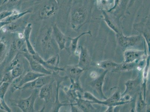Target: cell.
<instances>
[{
	"label": "cell",
	"mask_w": 150,
	"mask_h": 112,
	"mask_svg": "<svg viewBox=\"0 0 150 112\" xmlns=\"http://www.w3.org/2000/svg\"><path fill=\"white\" fill-rule=\"evenodd\" d=\"M92 4L88 0H79L70 12V24L73 30H79L90 21Z\"/></svg>",
	"instance_id": "1"
},
{
	"label": "cell",
	"mask_w": 150,
	"mask_h": 112,
	"mask_svg": "<svg viewBox=\"0 0 150 112\" xmlns=\"http://www.w3.org/2000/svg\"><path fill=\"white\" fill-rule=\"evenodd\" d=\"M39 44L43 54L42 58L45 60L58 54V50H59L53 36L52 27H46L42 30L39 37Z\"/></svg>",
	"instance_id": "2"
},
{
	"label": "cell",
	"mask_w": 150,
	"mask_h": 112,
	"mask_svg": "<svg viewBox=\"0 0 150 112\" xmlns=\"http://www.w3.org/2000/svg\"><path fill=\"white\" fill-rule=\"evenodd\" d=\"M83 97L92 103H97L108 106H113L115 107L126 103L125 102L120 101L121 94L119 91H116L110 98L105 99L104 101H100L91 92L88 91L84 92Z\"/></svg>",
	"instance_id": "3"
},
{
	"label": "cell",
	"mask_w": 150,
	"mask_h": 112,
	"mask_svg": "<svg viewBox=\"0 0 150 112\" xmlns=\"http://www.w3.org/2000/svg\"><path fill=\"white\" fill-rule=\"evenodd\" d=\"M39 89L33 90L30 95L25 99H21L16 102V106L23 112H35V103L39 96Z\"/></svg>",
	"instance_id": "4"
},
{
	"label": "cell",
	"mask_w": 150,
	"mask_h": 112,
	"mask_svg": "<svg viewBox=\"0 0 150 112\" xmlns=\"http://www.w3.org/2000/svg\"><path fill=\"white\" fill-rule=\"evenodd\" d=\"M21 51V54L28 61L33 71L45 75L53 74L54 72L46 69L41 64L34 59L32 55L27 51V48L23 49Z\"/></svg>",
	"instance_id": "5"
},
{
	"label": "cell",
	"mask_w": 150,
	"mask_h": 112,
	"mask_svg": "<svg viewBox=\"0 0 150 112\" xmlns=\"http://www.w3.org/2000/svg\"><path fill=\"white\" fill-rule=\"evenodd\" d=\"M116 35L118 45L123 48L136 45L141 41L142 39L141 35L125 36L122 33V31L116 34Z\"/></svg>",
	"instance_id": "6"
},
{
	"label": "cell",
	"mask_w": 150,
	"mask_h": 112,
	"mask_svg": "<svg viewBox=\"0 0 150 112\" xmlns=\"http://www.w3.org/2000/svg\"><path fill=\"white\" fill-rule=\"evenodd\" d=\"M52 75H45L35 79L29 83H26L20 87L19 90L40 89L45 84L51 82L54 79Z\"/></svg>",
	"instance_id": "7"
},
{
	"label": "cell",
	"mask_w": 150,
	"mask_h": 112,
	"mask_svg": "<svg viewBox=\"0 0 150 112\" xmlns=\"http://www.w3.org/2000/svg\"><path fill=\"white\" fill-rule=\"evenodd\" d=\"M129 1V0H115L114 7L107 13L116 18L120 20L125 16V12H127Z\"/></svg>",
	"instance_id": "8"
},
{
	"label": "cell",
	"mask_w": 150,
	"mask_h": 112,
	"mask_svg": "<svg viewBox=\"0 0 150 112\" xmlns=\"http://www.w3.org/2000/svg\"><path fill=\"white\" fill-rule=\"evenodd\" d=\"M58 4L55 0H50L39 11V17L42 19H48L54 16L58 11Z\"/></svg>",
	"instance_id": "9"
},
{
	"label": "cell",
	"mask_w": 150,
	"mask_h": 112,
	"mask_svg": "<svg viewBox=\"0 0 150 112\" xmlns=\"http://www.w3.org/2000/svg\"><path fill=\"white\" fill-rule=\"evenodd\" d=\"M103 17L96 18L98 20H103L107 24L108 26L115 33H118L122 31L121 28L120 20H118L113 17L110 13L105 11H102Z\"/></svg>",
	"instance_id": "10"
},
{
	"label": "cell",
	"mask_w": 150,
	"mask_h": 112,
	"mask_svg": "<svg viewBox=\"0 0 150 112\" xmlns=\"http://www.w3.org/2000/svg\"><path fill=\"white\" fill-rule=\"evenodd\" d=\"M134 28L141 33L142 36L146 40L148 46V50L150 48V21L149 17H145L141 21L135 24Z\"/></svg>",
	"instance_id": "11"
},
{
	"label": "cell",
	"mask_w": 150,
	"mask_h": 112,
	"mask_svg": "<svg viewBox=\"0 0 150 112\" xmlns=\"http://www.w3.org/2000/svg\"><path fill=\"white\" fill-rule=\"evenodd\" d=\"M52 27L53 36L59 50H62L66 48V43L67 41L69 40V37L67 36L63 33L56 24H54Z\"/></svg>",
	"instance_id": "12"
},
{
	"label": "cell",
	"mask_w": 150,
	"mask_h": 112,
	"mask_svg": "<svg viewBox=\"0 0 150 112\" xmlns=\"http://www.w3.org/2000/svg\"><path fill=\"white\" fill-rule=\"evenodd\" d=\"M45 75H47L37 73L33 71L27 72L24 76H21V77L17 79L18 81L16 83V85L13 86V89L14 91L19 90L20 87L26 83L33 81L38 78Z\"/></svg>",
	"instance_id": "13"
},
{
	"label": "cell",
	"mask_w": 150,
	"mask_h": 112,
	"mask_svg": "<svg viewBox=\"0 0 150 112\" xmlns=\"http://www.w3.org/2000/svg\"><path fill=\"white\" fill-rule=\"evenodd\" d=\"M58 72H54L53 74L54 76V79L57 81V89H56V98L54 101V105H53L51 111L54 112H58L59 111L60 109L62 106H69V104H64L61 103L60 102L59 99V89L60 87V85L63 82L65 81L69 78L68 76H64V77H61L58 74Z\"/></svg>",
	"instance_id": "14"
},
{
	"label": "cell",
	"mask_w": 150,
	"mask_h": 112,
	"mask_svg": "<svg viewBox=\"0 0 150 112\" xmlns=\"http://www.w3.org/2000/svg\"><path fill=\"white\" fill-rule=\"evenodd\" d=\"M145 55L144 50H128L124 53V62L127 63L137 62L143 59Z\"/></svg>",
	"instance_id": "15"
},
{
	"label": "cell",
	"mask_w": 150,
	"mask_h": 112,
	"mask_svg": "<svg viewBox=\"0 0 150 112\" xmlns=\"http://www.w3.org/2000/svg\"><path fill=\"white\" fill-rule=\"evenodd\" d=\"M65 72L68 77L70 79L71 82H79L84 69L77 65H68L64 67Z\"/></svg>",
	"instance_id": "16"
},
{
	"label": "cell",
	"mask_w": 150,
	"mask_h": 112,
	"mask_svg": "<svg viewBox=\"0 0 150 112\" xmlns=\"http://www.w3.org/2000/svg\"><path fill=\"white\" fill-rule=\"evenodd\" d=\"M108 72V70H105L100 76H98L91 83V86L95 90L99 96L104 100L106 99L107 98L103 94L102 88L105 77Z\"/></svg>",
	"instance_id": "17"
},
{
	"label": "cell",
	"mask_w": 150,
	"mask_h": 112,
	"mask_svg": "<svg viewBox=\"0 0 150 112\" xmlns=\"http://www.w3.org/2000/svg\"><path fill=\"white\" fill-rule=\"evenodd\" d=\"M79 58L77 66L86 70L88 69L91 65V58L89 51L86 48L80 46Z\"/></svg>",
	"instance_id": "18"
},
{
	"label": "cell",
	"mask_w": 150,
	"mask_h": 112,
	"mask_svg": "<svg viewBox=\"0 0 150 112\" xmlns=\"http://www.w3.org/2000/svg\"><path fill=\"white\" fill-rule=\"evenodd\" d=\"M55 81L54 78L50 83L45 84L39 89V96L41 99L45 102L50 101L53 93V83Z\"/></svg>",
	"instance_id": "19"
},
{
	"label": "cell",
	"mask_w": 150,
	"mask_h": 112,
	"mask_svg": "<svg viewBox=\"0 0 150 112\" xmlns=\"http://www.w3.org/2000/svg\"><path fill=\"white\" fill-rule=\"evenodd\" d=\"M32 29V24L31 23H28L24 28L23 33L24 35V39L26 45L27 51L31 55H33L36 54L37 52L30 41V37Z\"/></svg>",
	"instance_id": "20"
},
{
	"label": "cell",
	"mask_w": 150,
	"mask_h": 112,
	"mask_svg": "<svg viewBox=\"0 0 150 112\" xmlns=\"http://www.w3.org/2000/svg\"><path fill=\"white\" fill-rule=\"evenodd\" d=\"M76 103H73L80 109V110L84 112H98V110L95 108L89 101L84 100L81 98H78L75 101Z\"/></svg>",
	"instance_id": "21"
},
{
	"label": "cell",
	"mask_w": 150,
	"mask_h": 112,
	"mask_svg": "<svg viewBox=\"0 0 150 112\" xmlns=\"http://www.w3.org/2000/svg\"><path fill=\"white\" fill-rule=\"evenodd\" d=\"M11 83L3 82L0 85V101L4 110L8 112H12V110L5 102L4 97L5 94L11 84Z\"/></svg>",
	"instance_id": "22"
},
{
	"label": "cell",
	"mask_w": 150,
	"mask_h": 112,
	"mask_svg": "<svg viewBox=\"0 0 150 112\" xmlns=\"http://www.w3.org/2000/svg\"><path fill=\"white\" fill-rule=\"evenodd\" d=\"M140 78L139 77L135 79L128 80L125 84V91L123 94H121V96H123L127 94H129L135 90L140 84Z\"/></svg>",
	"instance_id": "23"
},
{
	"label": "cell",
	"mask_w": 150,
	"mask_h": 112,
	"mask_svg": "<svg viewBox=\"0 0 150 112\" xmlns=\"http://www.w3.org/2000/svg\"><path fill=\"white\" fill-rule=\"evenodd\" d=\"M138 65V63L137 62L127 63L124 62L118 64V65L111 71L113 72H128L135 69Z\"/></svg>",
	"instance_id": "24"
},
{
	"label": "cell",
	"mask_w": 150,
	"mask_h": 112,
	"mask_svg": "<svg viewBox=\"0 0 150 112\" xmlns=\"http://www.w3.org/2000/svg\"><path fill=\"white\" fill-rule=\"evenodd\" d=\"M96 2L98 9L108 12L114 7L115 0H96Z\"/></svg>",
	"instance_id": "25"
},
{
	"label": "cell",
	"mask_w": 150,
	"mask_h": 112,
	"mask_svg": "<svg viewBox=\"0 0 150 112\" xmlns=\"http://www.w3.org/2000/svg\"><path fill=\"white\" fill-rule=\"evenodd\" d=\"M118 65V63L110 60H106L105 61H98L96 63V66L98 68L109 71L110 70H112Z\"/></svg>",
	"instance_id": "26"
},
{
	"label": "cell",
	"mask_w": 150,
	"mask_h": 112,
	"mask_svg": "<svg viewBox=\"0 0 150 112\" xmlns=\"http://www.w3.org/2000/svg\"><path fill=\"white\" fill-rule=\"evenodd\" d=\"M88 35L90 36H92V33H91V31H87V32H84L82 33L79 35L77 37L74 38H69V40H71V51L73 54H76V51H77L78 43L79 40L80 38L83 36L84 35Z\"/></svg>",
	"instance_id": "27"
},
{
	"label": "cell",
	"mask_w": 150,
	"mask_h": 112,
	"mask_svg": "<svg viewBox=\"0 0 150 112\" xmlns=\"http://www.w3.org/2000/svg\"><path fill=\"white\" fill-rule=\"evenodd\" d=\"M146 60V65L144 69L143 74V87L144 90V100H145L146 84L147 80H148L149 72V69L150 57L149 55L148 56V58H147Z\"/></svg>",
	"instance_id": "28"
},
{
	"label": "cell",
	"mask_w": 150,
	"mask_h": 112,
	"mask_svg": "<svg viewBox=\"0 0 150 112\" xmlns=\"http://www.w3.org/2000/svg\"><path fill=\"white\" fill-rule=\"evenodd\" d=\"M23 72H24V69L21 64L8 72H9L10 73L11 77L13 82L15 79L18 78L22 76Z\"/></svg>",
	"instance_id": "29"
},
{
	"label": "cell",
	"mask_w": 150,
	"mask_h": 112,
	"mask_svg": "<svg viewBox=\"0 0 150 112\" xmlns=\"http://www.w3.org/2000/svg\"><path fill=\"white\" fill-rule=\"evenodd\" d=\"M31 13V11L30 10L25 11H24L21 12V13L17 12V13H13L11 16H9L7 18L5 19L4 20L8 22L9 23L17 21L19 19L23 17V16Z\"/></svg>",
	"instance_id": "30"
},
{
	"label": "cell",
	"mask_w": 150,
	"mask_h": 112,
	"mask_svg": "<svg viewBox=\"0 0 150 112\" xmlns=\"http://www.w3.org/2000/svg\"><path fill=\"white\" fill-rule=\"evenodd\" d=\"M145 101V100H144V98L143 97L142 93L141 91L140 93L136 102V112H142L144 110V108L146 106V103Z\"/></svg>",
	"instance_id": "31"
},
{
	"label": "cell",
	"mask_w": 150,
	"mask_h": 112,
	"mask_svg": "<svg viewBox=\"0 0 150 112\" xmlns=\"http://www.w3.org/2000/svg\"><path fill=\"white\" fill-rule=\"evenodd\" d=\"M5 26H6V27L4 28L5 31L13 32L17 31L20 28V24L17 21H16L9 23Z\"/></svg>",
	"instance_id": "32"
},
{
	"label": "cell",
	"mask_w": 150,
	"mask_h": 112,
	"mask_svg": "<svg viewBox=\"0 0 150 112\" xmlns=\"http://www.w3.org/2000/svg\"><path fill=\"white\" fill-rule=\"evenodd\" d=\"M16 11H3L0 12V21L4 20L12 15L17 13Z\"/></svg>",
	"instance_id": "33"
},
{
	"label": "cell",
	"mask_w": 150,
	"mask_h": 112,
	"mask_svg": "<svg viewBox=\"0 0 150 112\" xmlns=\"http://www.w3.org/2000/svg\"><path fill=\"white\" fill-rule=\"evenodd\" d=\"M6 50V45L2 42H0V62L2 60Z\"/></svg>",
	"instance_id": "34"
},
{
	"label": "cell",
	"mask_w": 150,
	"mask_h": 112,
	"mask_svg": "<svg viewBox=\"0 0 150 112\" xmlns=\"http://www.w3.org/2000/svg\"><path fill=\"white\" fill-rule=\"evenodd\" d=\"M9 23L8 22L5 21L4 20H2V21H0V30L2 28H3L4 27L9 24Z\"/></svg>",
	"instance_id": "35"
},
{
	"label": "cell",
	"mask_w": 150,
	"mask_h": 112,
	"mask_svg": "<svg viewBox=\"0 0 150 112\" xmlns=\"http://www.w3.org/2000/svg\"><path fill=\"white\" fill-rule=\"evenodd\" d=\"M135 1L136 0H129L127 8V12L128 13H129V11H128V10H129V9L134 4Z\"/></svg>",
	"instance_id": "36"
},
{
	"label": "cell",
	"mask_w": 150,
	"mask_h": 112,
	"mask_svg": "<svg viewBox=\"0 0 150 112\" xmlns=\"http://www.w3.org/2000/svg\"><path fill=\"white\" fill-rule=\"evenodd\" d=\"M90 76H91V77L92 78L95 79H96V78L98 76L97 73L95 72H92V73H91Z\"/></svg>",
	"instance_id": "37"
},
{
	"label": "cell",
	"mask_w": 150,
	"mask_h": 112,
	"mask_svg": "<svg viewBox=\"0 0 150 112\" xmlns=\"http://www.w3.org/2000/svg\"><path fill=\"white\" fill-rule=\"evenodd\" d=\"M8 1L9 2L13 3L17 2L18 1V0H8Z\"/></svg>",
	"instance_id": "38"
},
{
	"label": "cell",
	"mask_w": 150,
	"mask_h": 112,
	"mask_svg": "<svg viewBox=\"0 0 150 112\" xmlns=\"http://www.w3.org/2000/svg\"><path fill=\"white\" fill-rule=\"evenodd\" d=\"M55 1H56L57 3H58V4H59V3L61 2V0H55Z\"/></svg>",
	"instance_id": "39"
},
{
	"label": "cell",
	"mask_w": 150,
	"mask_h": 112,
	"mask_svg": "<svg viewBox=\"0 0 150 112\" xmlns=\"http://www.w3.org/2000/svg\"><path fill=\"white\" fill-rule=\"evenodd\" d=\"M2 31L1 30H0V38H1V36H2Z\"/></svg>",
	"instance_id": "40"
}]
</instances>
